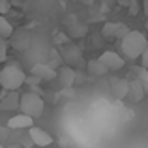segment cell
<instances>
[{"label": "cell", "instance_id": "f1b7e54d", "mask_svg": "<svg viewBox=\"0 0 148 148\" xmlns=\"http://www.w3.org/2000/svg\"><path fill=\"white\" fill-rule=\"evenodd\" d=\"M145 26H146V30H148V17H146V23H145Z\"/></svg>", "mask_w": 148, "mask_h": 148}, {"label": "cell", "instance_id": "5bb4252c", "mask_svg": "<svg viewBox=\"0 0 148 148\" xmlns=\"http://www.w3.org/2000/svg\"><path fill=\"white\" fill-rule=\"evenodd\" d=\"M86 69H88V73H90V75H94V77H103V75H107V73H109V69L103 66V62H101L99 58L88 60Z\"/></svg>", "mask_w": 148, "mask_h": 148}, {"label": "cell", "instance_id": "83f0119b", "mask_svg": "<svg viewBox=\"0 0 148 148\" xmlns=\"http://www.w3.org/2000/svg\"><path fill=\"white\" fill-rule=\"evenodd\" d=\"M6 148H23L21 145H19V143H11L10 146H6Z\"/></svg>", "mask_w": 148, "mask_h": 148}, {"label": "cell", "instance_id": "9c48e42d", "mask_svg": "<svg viewBox=\"0 0 148 148\" xmlns=\"http://www.w3.org/2000/svg\"><path fill=\"white\" fill-rule=\"evenodd\" d=\"M34 126V118H30V116L26 114H15L11 116L10 120H8V130H28V127Z\"/></svg>", "mask_w": 148, "mask_h": 148}, {"label": "cell", "instance_id": "277c9868", "mask_svg": "<svg viewBox=\"0 0 148 148\" xmlns=\"http://www.w3.org/2000/svg\"><path fill=\"white\" fill-rule=\"evenodd\" d=\"M127 32H130V28L124 23H105L103 28H101V36L109 38V40H116V38L122 40Z\"/></svg>", "mask_w": 148, "mask_h": 148}, {"label": "cell", "instance_id": "603a6c76", "mask_svg": "<svg viewBox=\"0 0 148 148\" xmlns=\"http://www.w3.org/2000/svg\"><path fill=\"white\" fill-rule=\"evenodd\" d=\"M10 8H11L10 0H0V13H8Z\"/></svg>", "mask_w": 148, "mask_h": 148}, {"label": "cell", "instance_id": "d6986e66", "mask_svg": "<svg viewBox=\"0 0 148 148\" xmlns=\"http://www.w3.org/2000/svg\"><path fill=\"white\" fill-rule=\"evenodd\" d=\"M8 56V41L6 40H0V62H4Z\"/></svg>", "mask_w": 148, "mask_h": 148}, {"label": "cell", "instance_id": "ba28073f", "mask_svg": "<svg viewBox=\"0 0 148 148\" xmlns=\"http://www.w3.org/2000/svg\"><path fill=\"white\" fill-rule=\"evenodd\" d=\"M56 77H58V81H60V84L64 88H71L73 83H75V79H77V71L71 66H60Z\"/></svg>", "mask_w": 148, "mask_h": 148}, {"label": "cell", "instance_id": "2e32d148", "mask_svg": "<svg viewBox=\"0 0 148 148\" xmlns=\"http://www.w3.org/2000/svg\"><path fill=\"white\" fill-rule=\"evenodd\" d=\"M13 34V26L8 23L6 17H0V40H10Z\"/></svg>", "mask_w": 148, "mask_h": 148}, {"label": "cell", "instance_id": "3957f363", "mask_svg": "<svg viewBox=\"0 0 148 148\" xmlns=\"http://www.w3.org/2000/svg\"><path fill=\"white\" fill-rule=\"evenodd\" d=\"M25 71H23L19 66L11 64L6 66V68L0 69V86L4 90H19V88L25 84Z\"/></svg>", "mask_w": 148, "mask_h": 148}, {"label": "cell", "instance_id": "7a4b0ae2", "mask_svg": "<svg viewBox=\"0 0 148 148\" xmlns=\"http://www.w3.org/2000/svg\"><path fill=\"white\" fill-rule=\"evenodd\" d=\"M19 109H21L23 114L30 116V118H38V116H41V112L45 109V101L41 98V94L25 92V94L19 96Z\"/></svg>", "mask_w": 148, "mask_h": 148}, {"label": "cell", "instance_id": "d4e9b609", "mask_svg": "<svg viewBox=\"0 0 148 148\" xmlns=\"http://www.w3.org/2000/svg\"><path fill=\"white\" fill-rule=\"evenodd\" d=\"M116 4H120V6H130V4H131V0H116Z\"/></svg>", "mask_w": 148, "mask_h": 148}, {"label": "cell", "instance_id": "4316f807", "mask_svg": "<svg viewBox=\"0 0 148 148\" xmlns=\"http://www.w3.org/2000/svg\"><path fill=\"white\" fill-rule=\"evenodd\" d=\"M101 2H103V4H105V6H112V4H114V2H116V0H101Z\"/></svg>", "mask_w": 148, "mask_h": 148}, {"label": "cell", "instance_id": "cb8c5ba5", "mask_svg": "<svg viewBox=\"0 0 148 148\" xmlns=\"http://www.w3.org/2000/svg\"><path fill=\"white\" fill-rule=\"evenodd\" d=\"M127 8H130V13H131V15H135V13L139 11V2H137V0H131V4H130Z\"/></svg>", "mask_w": 148, "mask_h": 148}, {"label": "cell", "instance_id": "f546056e", "mask_svg": "<svg viewBox=\"0 0 148 148\" xmlns=\"http://www.w3.org/2000/svg\"><path fill=\"white\" fill-rule=\"evenodd\" d=\"M0 148H6V146H4V145H2V143H0Z\"/></svg>", "mask_w": 148, "mask_h": 148}, {"label": "cell", "instance_id": "8fae6325", "mask_svg": "<svg viewBox=\"0 0 148 148\" xmlns=\"http://www.w3.org/2000/svg\"><path fill=\"white\" fill-rule=\"evenodd\" d=\"M127 88H130V81L127 79H112L111 81V92L116 99H126Z\"/></svg>", "mask_w": 148, "mask_h": 148}, {"label": "cell", "instance_id": "484cf974", "mask_svg": "<svg viewBox=\"0 0 148 148\" xmlns=\"http://www.w3.org/2000/svg\"><path fill=\"white\" fill-rule=\"evenodd\" d=\"M143 11H145V15L148 17V0H143Z\"/></svg>", "mask_w": 148, "mask_h": 148}, {"label": "cell", "instance_id": "30bf717a", "mask_svg": "<svg viewBox=\"0 0 148 148\" xmlns=\"http://www.w3.org/2000/svg\"><path fill=\"white\" fill-rule=\"evenodd\" d=\"M19 92L17 90H6V94L0 99V111H15L19 109Z\"/></svg>", "mask_w": 148, "mask_h": 148}, {"label": "cell", "instance_id": "4fadbf2b", "mask_svg": "<svg viewBox=\"0 0 148 148\" xmlns=\"http://www.w3.org/2000/svg\"><path fill=\"white\" fill-rule=\"evenodd\" d=\"M62 62H69V64H79L81 62V51L75 45H64L62 51Z\"/></svg>", "mask_w": 148, "mask_h": 148}, {"label": "cell", "instance_id": "44dd1931", "mask_svg": "<svg viewBox=\"0 0 148 148\" xmlns=\"http://www.w3.org/2000/svg\"><path fill=\"white\" fill-rule=\"evenodd\" d=\"M141 64H143V68L145 69H148V43H146V47H145V51L141 53Z\"/></svg>", "mask_w": 148, "mask_h": 148}, {"label": "cell", "instance_id": "ffe728a7", "mask_svg": "<svg viewBox=\"0 0 148 148\" xmlns=\"http://www.w3.org/2000/svg\"><path fill=\"white\" fill-rule=\"evenodd\" d=\"M19 145H21L23 148H32V141H30V137H28V133H23V137L19 139Z\"/></svg>", "mask_w": 148, "mask_h": 148}, {"label": "cell", "instance_id": "e0dca14e", "mask_svg": "<svg viewBox=\"0 0 148 148\" xmlns=\"http://www.w3.org/2000/svg\"><path fill=\"white\" fill-rule=\"evenodd\" d=\"M45 64L51 66L53 69L60 68V64H62V56H60V53H58L56 49H51V51H49V60L45 62Z\"/></svg>", "mask_w": 148, "mask_h": 148}, {"label": "cell", "instance_id": "8992f818", "mask_svg": "<svg viewBox=\"0 0 148 148\" xmlns=\"http://www.w3.org/2000/svg\"><path fill=\"white\" fill-rule=\"evenodd\" d=\"M99 60L103 62V66L109 69V71H116V69H122L124 66H126L124 58L120 56V54H116L114 51H105V53L99 56Z\"/></svg>", "mask_w": 148, "mask_h": 148}, {"label": "cell", "instance_id": "52a82bcc", "mask_svg": "<svg viewBox=\"0 0 148 148\" xmlns=\"http://www.w3.org/2000/svg\"><path fill=\"white\" fill-rule=\"evenodd\" d=\"M30 75L38 77L40 81H53L56 77V69H53L51 66H47L45 62H38V64L32 66L30 69Z\"/></svg>", "mask_w": 148, "mask_h": 148}, {"label": "cell", "instance_id": "9a60e30c", "mask_svg": "<svg viewBox=\"0 0 148 148\" xmlns=\"http://www.w3.org/2000/svg\"><path fill=\"white\" fill-rule=\"evenodd\" d=\"M68 25H69V36H71V38H83V36H86V26L79 25L77 19L73 17V15H71V19L68 21Z\"/></svg>", "mask_w": 148, "mask_h": 148}, {"label": "cell", "instance_id": "7c38bea8", "mask_svg": "<svg viewBox=\"0 0 148 148\" xmlns=\"http://www.w3.org/2000/svg\"><path fill=\"white\" fill-rule=\"evenodd\" d=\"M145 98V90H143L141 83H139L137 79L130 81V88H127V99L133 101V103H139V101H143Z\"/></svg>", "mask_w": 148, "mask_h": 148}, {"label": "cell", "instance_id": "7402d4cb", "mask_svg": "<svg viewBox=\"0 0 148 148\" xmlns=\"http://www.w3.org/2000/svg\"><path fill=\"white\" fill-rule=\"evenodd\" d=\"M8 137H10V130L6 126H0V143H6Z\"/></svg>", "mask_w": 148, "mask_h": 148}, {"label": "cell", "instance_id": "5b68a950", "mask_svg": "<svg viewBox=\"0 0 148 148\" xmlns=\"http://www.w3.org/2000/svg\"><path fill=\"white\" fill-rule=\"evenodd\" d=\"M26 133H28V137H30V141H32L34 146L45 148V146L53 145V137H51L45 130H41V127H38V126L28 127V131H26Z\"/></svg>", "mask_w": 148, "mask_h": 148}, {"label": "cell", "instance_id": "ac0fdd59", "mask_svg": "<svg viewBox=\"0 0 148 148\" xmlns=\"http://www.w3.org/2000/svg\"><path fill=\"white\" fill-rule=\"evenodd\" d=\"M137 81L141 83L143 90H145V96H148V69H145V68L139 69V73H137Z\"/></svg>", "mask_w": 148, "mask_h": 148}, {"label": "cell", "instance_id": "6da1fadb", "mask_svg": "<svg viewBox=\"0 0 148 148\" xmlns=\"http://www.w3.org/2000/svg\"><path fill=\"white\" fill-rule=\"evenodd\" d=\"M146 43H148L146 36L143 32H139V30H130V32L122 38V45H120V47H122L124 56L135 60V58L141 56V53L145 51Z\"/></svg>", "mask_w": 148, "mask_h": 148}]
</instances>
